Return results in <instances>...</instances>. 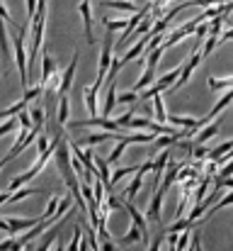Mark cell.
Here are the masks:
<instances>
[{"mask_svg":"<svg viewBox=\"0 0 233 251\" xmlns=\"http://www.w3.org/2000/svg\"><path fill=\"white\" fill-rule=\"evenodd\" d=\"M12 47H15V61H17V69H20V81L24 88H29V54L24 49V29H20L15 37H12Z\"/></svg>","mask_w":233,"mask_h":251,"instance_id":"cell-1","label":"cell"},{"mask_svg":"<svg viewBox=\"0 0 233 251\" xmlns=\"http://www.w3.org/2000/svg\"><path fill=\"white\" fill-rule=\"evenodd\" d=\"M112 51H114V39H112V32H105V44H102V51H100V66H97V81L92 83L97 90H100L102 81L109 76V66H112V61H114Z\"/></svg>","mask_w":233,"mask_h":251,"instance_id":"cell-2","label":"cell"},{"mask_svg":"<svg viewBox=\"0 0 233 251\" xmlns=\"http://www.w3.org/2000/svg\"><path fill=\"white\" fill-rule=\"evenodd\" d=\"M151 7H153V5L148 2V5H144L141 10H136V15H131V17H129V25H127V29L122 32V37L117 39V47H114V51H117V49H122V47H124V44H127V42L131 39L134 29H136V27H139V25L144 22V17H148V10H151Z\"/></svg>","mask_w":233,"mask_h":251,"instance_id":"cell-3","label":"cell"},{"mask_svg":"<svg viewBox=\"0 0 233 251\" xmlns=\"http://www.w3.org/2000/svg\"><path fill=\"white\" fill-rule=\"evenodd\" d=\"M71 129H83V127H97V129H109V132H117L122 129L117 120H109V117H90V120H83V122H73L68 125Z\"/></svg>","mask_w":233,"mask_h":251,"instance_id":"cell-4","label":"cell"},{"mask_svg":"<svg viewBox=\"0 0 233 251\" xmlns=\"http://www.w3.org/2000/svg\"><path fill=\"white\" fill-rule=\"evenodd\" d=\"M78 59H80V49L73 51V59H71V64H68V69L61 74V85H59V95H66L68 90H71V85H73V76H76V69H78Z\"/></svg>","mask_w":233,"mask_h":251,"instance_id":"cell-5","label":"cell"},{"mask_svg":"<svg viewBox=\"0 0 233 251\" xmlns=\"http://www.w3.org/2000/svg\"><path fill=\"white\" fill-rule=\"evenodd\" d=\"M78 10H80V17H83V25H85L87 44H90V47H95V37H92V7H90V0H83Z\"/></svg>","mask_w":233,"mask_h":251,"instance_id":"cell-6","label":"cell"},{"mask_svg":"<svg viewBox=\"0 0 233 251\" xmlns=\"http://www.w3.org/2000/svg\"><path fill=\"white\" fill-rule=\"evenodd\" d=\"M117 102V78H107V95H105V105H102V117H109Z\"/></svg>","mask_w":233,"mask_h":251,"instance_id":"cell-7","label":"cell"},{"mask_svg":"<svg viewBox=\"0 0 233 251\" xmlns=\"http://www.w3.org/2000/svg\"><path fill=\"white\" fill-rule=\"evenodd\" d=\"M124 210L129 212L131 222H134V225H139V227L144 229V239H148V217H144V215H141V212L134 207V202H131L129 198H127V202H124Z\"/></svg>","mask_w":233,"mask_h":251,"instance_id":"cell-8","label":"cell"},{"mask_svg":"<svg viewBox=\"0 0 233 251\" xmlns=\"http://www.w3.org/2000/svg\"><path fill=\"white\" fill-rule=\"evenodd\" d=\"M56 71H59V69H56V61L51 59V54H44V56H42V81H39V83L46 88V85L51 83V78L56 76Z\"/></svg>","mask_w":233,"mask_h":251,"instance_id":"cell-9","label":"cell"},{"mask_svg":"<svg viewBox=\"0 0 233 251\" xmlns=\"http://www.w3.org/2000/svg\"><path fill=\"white\" fill-rule=\"evenodd\" d=\"M112 139H117L119 142V132H97V134H87L85 139H80V144H85V147H97V144H105V142H112Z\"/></svg>","mask_w":233,"mask_h":251,"instance_id":"cell-10","label":"cell"},{"mask_svg":"<svg viewBox=\"0 0 233 251\" xmlns=\"http://www.w3.org/2000/svg\"><path fill=\"white\" fill-rule=\"evenodd\" d=\"M39 222H42V217H32V220H17V217H7L10 234H15V232H27L29 227H37Z\"/></svg>","mask_w":233,"mask_h":251,"instance_id":"cell-11","label":"cell"},{"mask_svg":"<svg viewBox=\"0 0 233 251\" xmlns=\"http://www.w3.org/2000/svg\"><path fill=\"white\" fill-rule=\"evenodd\" d=\"M165 188H158V193L153 195V200H151V207H148V220H155L158 225H160V205H163V198H165Z\"/></svg>","mask_w":233,"mask_h":251,"instance_id":"cell-12","label":"cell"},{"mask_svg":"<svg viewBox=\"0 0 233 251\" xmlns=\"http://www.w3.org/2000/svg\"><path fill=\"white\" fill-rule=\"evenodd\" d=\"M180 168H185L182 164H175V161H170L168 164V168H165V178H163V183H160V188H170L175 180H177V176H180Z\"/></svg>","mask_w":233,"mask_h":251,"instance_id":"cell-13","label":"cell"},{"mask_svg":"<svg viewBox=\"0 0 233 251\" xmlns=\"http://www.w3.org/2000/svg\"><path fill=\"white\" fill-rule=\"evenodd\" d=\"M231 102H233V88H229V90H226V95H221V98H219V102L214 105V110H212L207 117H209V120H214V115H221V112H224Z\"/></svg>","mask_w":233,"mask_h":251,"instance_id":"cell-14","label":"cell"},{"mask_svg":"<svg viewBox=\"0 0 233 251\" xmlns=\"http://www.w3.org/2000/svg\"><path fill=\"white\" fill-rule=\"evenodd\" d=\"M85 105H87V112L92 117H97V88L95 85H87L85 88Z\"/></svg>","mask_w":233,"mask_h":251,"instance_id":"cell-15","label":"cell"},{"mask_svg":"<svg viewBox=\"0 0 233 251\" xmlns=\"http://www.w3.org/2000/svg\"><path fill=\"white\" fill-rule=\"evenodd\" d=\"M219 129H221V120H216V122H209L199 134H197V144H204L207 139H212L214 134H219Z\"/></svg>","mask_w":233,"mask_h":251,"instance_id":"cell-16","label":"cell"},{"mask_svg":"<svg viewBox=\"0 0 233 251\" xmlns=\"http://www.w3.org/2000/svg\"><path fill=\"white\" fill-rule=\"evenodd\" d=\"M100 7H107V10H127V12L136 10L131 0H102Z\"/></svg>","mask_w":233,"mask_h":251,"instance_id":"cell-17","label":"cell"},{"mask_svg":"<svg viewBox=\"0 0 233 251\" xmlns=\"http://www.w3.org/2000/svg\"><path fill=\"white\" fill-rule=\"evenodd\" d=\"M141 239H144V229H141L139 225H134V222H131V229L127 232V237H122V247L136 244V242H141Z\"/></svg>","mask_w":233,"mask_h":251,"instance_id":"cell-18","label":"cell"},{"mask_svg":"<svg viewBox=\"0 0 233 251\" xmlns=\"http://www.w3.org/2000/svg\"><path fill=\"white\" fill-rule=\"evenodd\" d=\"M153 78H155V69H151V66H146V69H144V74H141V78H139L136 83L131 85V90H134V93H136V90H144L146 85H151V83H153Z\"/></svg>","mask_w":233,"mask_h":251,"instance_id":"cell-19","label":"cell"},{"mask_svg":"<svg viewBox=\"0 0 233 251\" xmlns=\"http://www.w3.org/2000/svg\"><path fill=\"white\" fill-rule=\"evenodd\" d=\"M68 112H71V100H68V95H61V102H59V127H64L68 122Z\"/></svg>","mask_w":233,"mask_h":251,"instance_id":"cell-20","label":"cell"},{"mask_svg":"<svg viewBox=\"0 0 233 251\" xmlns=\"http://www.w3.org/2000/svg\"><path fill=\"white\" fill-rule=\"evenodd\" d=\"M209 88L214 90V93H219V90H229L233 88V76H226V78H209Z\"/></svg>","mask_w":233,"mask_h":251,"instance_id":"cell-21","label":"cell"},{"mask_svg":"<svg viewBox=\"0 0 233 251\" xmlns=\"http://www.w3.org/2000/svg\"><path fill=\"white\" fill-rule=\"evenodd\" d=\"M231 149H233V139L224 142V144H219L216 149H212V151H209V161H219V159H221L224 154H229Z\"/></svg>","mask_w":233,"mask_h":251,"instance_id":"cell-22","label":"cell"},{"mask_svg":"<svg viewBox=\"0 0 233 251\" xmlns=\"http://www.w3.org/2000/svg\"><path fill=\"white\" fill-rule=\"evenodd\" d=\"M34 193H42V188H24V190H15V193H10L7 202H20V200H24V198L34 195Z\"/></svg>","mask_w":233,"mask_h":251,"instance_id":"cell-23","label":"cell"},{"mask_svg":"<svg viewBox=\"0 0 233 251\" xmlns=\"http://www.w3.org/2000/svg\"><path fill=\"white\" fill-rule=\"evenodd\" d=\"M59 229H61V225H59ZM59 229H51V232H46V234H44V239L37 244V249H34V251H49V249H51V244H54V239H56Z\"/></svg>","mask_w":233,"mask_h":251,"instance_id":"cell-24","label":"cell"},{"mask_svg":"<svg viewBox=\"0 0 233 251\" xmlns=\"http://www.w3.org/2000/svg\"><path fill=\"white\" fill-rule=\"evenodd\" d=\"M29 115H32L34 127L37 129H44V107L42 105H34V107H29Z\"/></svg>","mask_w":233,"mask_h":251,"instance_id":"cell-25","label":"cell"},{"mask_svg":"<svg viewBox=\"0 0 233 251\" xmlns=\"http://www.w3.org/2000/svg\"><path fill=\"white\" fill-rule=\"evenodd\" d=\"M24 244L20 242V237H10L5 242H0V251H22Z\"/></svg>","mask_w":233,"mask_h":251,"instance_id":"cell-26","label":"cell"},{"mask_svg":"<svg viewBox=\"0 0 233 251\" xmlns=\"http://www.w3.org/2000/svg\"><path fill=\"white\" fill-rule=\"evenodd\" d=\"M190 225H192V222L185 217V220H177V222H172L170 227H163V232H165V234H168V232H175V234H180V232H185Z\"/></svg>","mask_w":233,"mask_h":251,"instance_id":"cell-27","label":"cell"},{"mask_svg":"<svg viewBox=\"0 0 233 251\" xmlns=\"http://www.w3.org/2000/svg\"><path fill=\"white\" fill-rule=\"evenodd\" d=\"M17 127H20V120H17L15 115H12V117H7V120L0 125V137H2V134H10V132H15Z\"/></svg>","mask_w":233,"mask_h":251,"instance_id":"cell-28","label":"cell"},{"mask_svg":"<svg viewBox=\"0 0 233 251\" xmlns=\"http://www.w3.org/2000/svg\"><path fill=\"white\" fill-rule=\"evenodd\" d=\"M42 90H44V85H42V83L29 85V88H24V95H22V100H27V102H32L34 98H39V95H42Z\"/></svg>","mask_w":233,"mask_h":251,"instance_id":"cell-29","label":"cell"},{"mask_svg":"<svg viewBox=\"0 0 233 251\" xmlns=\"http://www.w3.org/2000/svg\"><path fill=\"white\" fill-rule=\"evenodd\" d=\"M216 47H219V37H216V34H209V37H207V42H204L202 56H209V54H212V51H214Z\"/></svg>","mask_w":233,"mask_h":251,"instance_id":"cell-30","label":"cell"},{"mask_svg":"<svg viewBox=\"0 0 233 251\" xmlns=\"http://www.w3.org/2000/svg\"><path fill=\"white\" fill-rule=\"evenodd\" d=\"M17 120H20V127H22V129H34V122H32L29 107H27V110H22V112L17 115Z\"/></svg>","mask_w":233,"mask_h":251,"instance_id":"cell-31","label":"cell"},{"mask_svg":"<svg viewBox=\"0 0 233 251\" xmlns=\"http://www.w3.org/2000/svg\"><path fill=\"white\" fill-rule=\"evenodd\" d=\"M127 147H129L127 142H117V147L112 149V154H109V159H107V161H109V164H117V161L122 159V154H124V149H127Z\"/></svg>","mask_w":233,"mask_h":251,"instance_id":"cell-32","label":"cell"},{"mask_svg":"<svg viewBox=\"0 0 233 251\" xmlns=\"http://www.w3.org/2000/svg\"><path fill=\"white\" fill-rule=\"evenodd\" d=\"M127 25H129V20H109V17H105V27H107L109 32H114V29H127Z\"/></svg>","mask_w":233,"mask_h":251,"instance_id":"cell-33","label":"cell"},{"mask_svg":"<svg viewBox=\"0 0 233 251\" xmlns=\"http://www.w3.org/2000/svg\"><path fill=\"white\" fill-rule=\"evenodd\" d=\"M153 29V17L148 15V17H144V22L136 27V37H144V34H148Z\"/></svg>","mask_w":233,"mask_h":251,"instance_id":"cell-34","label":"cell"},{"mask_svg":"<svg viewBox=\"0 0 233 251\" xmlns=\"http://www.w3.org/2000/svg\"><path fill=\"white\" fill-rule=\"evenodd\" d=\"M148 125H151V120H148V117H131L129 129H148Z\"/></svg>","mask_w":233,"mask_h":251,"instance_id":"cell-35","label":"cell"},{"mask_svg":"<svg viewBox=\"0 0 233 251\" xmlns=\"http://www.w3.org/2000/svg\"><path fill=\"white\" fill-rule=\"evenodd\" d=\"M187 249H190V232L185 229V232H180V239L175 244V251H187Z\"/></svg>","mask_w":233,"mask_h":251,"instance_id":"cell-36","label":"cell"},{"mask_svg":"<svg viewBox=\"0 0 233 251\" xmlns=\"http://www.w3.org/2000/svg\"><path fill=\"white\" fill-rule=\"evenodd\" d=\"M229 205H233V193H229V195H221V198H219V202L212 207V212H219V210H224V207H229Z\"/></svg>","mask_w":233,"mask_h":251,"instance_id":"cell-37","label":"cell"},{"mask_svg":"<svg viewBox=\"0 0 233 251\" xmlns=\"http://www.w3.org/2000/svg\"><path fill=\"white\" fill-rule=\"evenodd\" d=\"M134 100H136V93H134V90H127V93L117 95V102H119V105H131Z\"/></svg>","mask_w":233,"mask_h":251,"instance_id":"cell-38","label":"cell"},{"mask_svg":"<svg viewBox=\"0 0 233 251\" xmlns=\"http://www.w3.org/2000/svg\"><path fill=\"white\" fill-rule=\"evenodd\" d=\"M134 110H136V107H131V110H127L122 117H117L119 127H127V129H129V122H131V117H134Z\"/></svg>","mask_w":233,"mask_h":251,"instance_id":"cell-39","label":"cell"},{"mask_svg":"<svg viewBox=\"0 0 233 251\" xmlns=\"http://www.w3.org/2000/svg\"><path fill=\"white\" fill-rule=\"evenodd\" d=\"M209 183H212V178L207 176L202 183H199V190H197V202H202L204 200V193H207V188H209Z\"/></svg>","mask_w":233,"mask_h":251,"instance_id":"cell-40","label":"cell"},{"mask_svg":"<svg viewBox=\"0 0 233 251\" xmlns=\"http://www.w3.org/2000/svg\"><path fill=\"white\" fill-rule=\"evenodd\" d=\"M37 2L39 0H27V17L29 20H34V15H37Z\"/></svg>","mask_w":233,"mask_h":251,"instance_id":"cell-41","label":"cell"},{"mask_svg":"<svg viewBox=\"0 0 233 251\" xmlns=\"http://www.w3.org/2000/svg\"><path fill=\"white\" fill-rule=\"evenodd\" d=\"M192 154H194V159H204V156H209V151H207L204 147H194Z\"/></svg>","mask_w":233,"mask_h":251,"instance_id":"cell-42","label":"cell"},{"mask_svg":"<svg viewBox=\"0 0 233 251\" xmlns=\"http://www.w3.org/2000/svg\"><path fill=\"white\" fill-rule=\"evenodd\" d=\"M102 251H117L114 242L112 239H102Z\"/></svg>","mask_w":233,"mask_h":251,"instance_id":"cell-43","label":"cell"},{"mask_svg":"<svg viewBox=\"0 0 233 251\" xmlns=\"http://www.w3.org/2000/svg\"><path fill=\"white\" fill-rule=\"evenodd\" d=\"M197 34H199V37H209V25H204V22H202V25L197 27Z\"/></svg>","mask_w":233,"mask_h":251,"instance_id":"cell-44","label":"cell"},{"mask_svg":"<svg viewBox=\"0 0 233 251\" xmlns=\"http://www.w3.org/2000/svg\"><path fill=\"white\" fill-rule=\"evenodd\" d=\"M192 247H194V251H202V239H199V232H194V239H192Z\"/></svg>","mask_w":233,"mask_h":251,"instance_id":"cell-45","label":"cell"},{"mask_svg":"<svg viewBox=\"0 0 233 251\" xmlns=\"http://www.w3.org/2000/svg\"><path fill=\"white\" fill-rule=\"evenodd\" d=\"M229 39H233V29H229V32H224V34L219 37V44H224V42H229Z\"/></svg>","mask_w":233,"mask_h":251,"instance_id":"cell-46","label":"cell"},{"mask_svg":"<svg viewBox=\"0 0 233 251\" xmlns=\"http://www.w3.org/2000/svg\"><path fill=\"white\" fill-rule=\"evenodd\" d=\"M7 198H10V190H5V193H0V205H5V202H7Z\"/></svg>","mask_w":233,"mask_h":251,"instance_id":"cell-47","label":"cell"},{"mask_svg":"<svg viewBox=\"0 0 233 251\" xmlns=\"http://www.w3.org/2000/svg\"><path fill=\"white\" fill-rule=\"evenodd\" d=\"M187 2H192V5H202L204 0H187Z\"/></svg>","mask_w":233,"mask_h":251,"instance_id":"cell-48","label":"cell"},{"mask_svg":"<svg viewBox=\"0 0 233 251\" xmlns=\"http://www.w3.org/2000/svg\"><path fill=\"white\" fill-rule=\"evenodd\" d=\"M2 166H5V164H2V161H0V171H2Z\"/></svg>","mask_w":233,"mask_h":251,"instance_id":"cell-49","label":"cell"}]
</instances>
